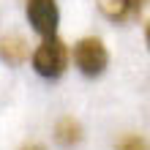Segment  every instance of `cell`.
<instances>
[{"label": "cell", "mask_w": 150, "mask_h": 150, "mask_svg": "<svg viewBox=\"0 0 150 150\" xmlns=\"http://www.w3.org/2000/svg\"><path fill=\"white\" fill-rule=\"evenodd\" d=\"M68 60H71V52H68L66 41L57 36H47L33 52V68L44 79H60L68 68Z\"/></svg>", "instance_id": "6da1fadb"}, {"label": "cell", "mask_w": 150, "mask_h": 150, "mask_svg": "<svg viewBox=\"0 0 150 150\" xmlns=\"http://www.w3.org/2000/svg\"><path fill=\"white\" fill-rule=\"evenodd\" d=\"M74 63L85 76H101L109 66V52L98 36H85L74 44Z\"/></svg>", "instance_id": "7a4b0ae2"}, {"label": "cell", "mask_w": 150, "mask_h": 150, "mask_svg": "<svg viewBox=\"0 0 150 150\" xmlns=\"http://www.w3.org/2000/svg\"><path fill=\"white\" fill-rule=\"evenodd\" d=\"M28 11V22L38 36H55L57 33V22H60V8L57 0H28L25 6Z\"/></svg>", "instance_id": "3957f363"}, {"label": "cell", "mask_w": 150, "mask_h": 150, "mask_svg": "<svg viewBox=\"0 0 150 150\" xmlns=\"http://www.w3.org/2000/svg\"><path fill=\"white\" fill-rule=\"evenodd\" d=\"M82 123H79L76 117H71V115H66V117L57 120L55 126V142L60 147H76L79 142H82Z\"/></svg>", "instance_id": "277c9868"}, {"label": "cell", "mask_w": 150, "mask_h": 150, "mask_svg": "<svg viewBox=\"0 0 150 150\" xmlns=\"http://www.w3.org/2000/svg\"><path fill=\"white\" fill-rule=\"evenodd\" d=\"M0 60L8 66H22L28 60V44L19 36H3L0 38Z\"/></svg>", "instance_id": "5b68a950"}, {"label": "cell", "mask_w": 150, "mask_h": 150, "mask_svg": "<svg viewBox=\"0 0 150 150\" xmlns=\"http://www.w3.org/2000/svg\"><path fill=\"white\" fill-rule=\"evenodd\" d=\"M131 0H98V11L112 22H123L131 14Z\"/></svg>", "instance_id": "8992f818"}, {"label": "cell", "mask_w": 150, "mask_h": 150, "mask_svg": "<svg viewBox=\"0 0 150 150\" xmlns=\"http://www.w3.org/2000/svg\"><path fill=\"white\" fill-rule=\"evenodd\" d=\"M115 150H150V142L145 137H139V134H128V137H123L117 142Z\"/></svg>", "instance_id": "52a82bcc"}, {"label": "cell", "mask_w": 150, "mask_h": 150, "mask_svg": "<svg viewBox=\"0 0 150 150\" xmlns=\"http://www.w3.org/2000/svg\"><path fill=\"white\" fill-rule=\"evenodd\" d=\"M145 3H150V0H131V6H134V8H142Z\"/></svg>", "instance_id": "ba28073f"}, {"label": "cell", "mask_w": 150, "mask_h": 150, "mask_svg": "<svg viewBox=\"0 0 150 150\" xmlns=\"http://www.w3.org/2000/svg\"><path fill=\"white\" fill-rule=\"evenodd\" d=\"M145 41H147V49H150V22H147V28H145Z\"/></svg>", "instance_id": "9c48e42d"}, {"label": "cell", "mask_w": 150, "mask_h": 150, "mask_svg": "<svg viewBox=\"0 0 150 150\" xmlns=\"http://www.w3.org/2000/svg\"><path fill=\"white\" fill-rule=\"evenodd\" d=\"M22 150H44L41 145H28V147H22Z\"/></svg>", "instance_id": "30bf717a"}]
</instances>
